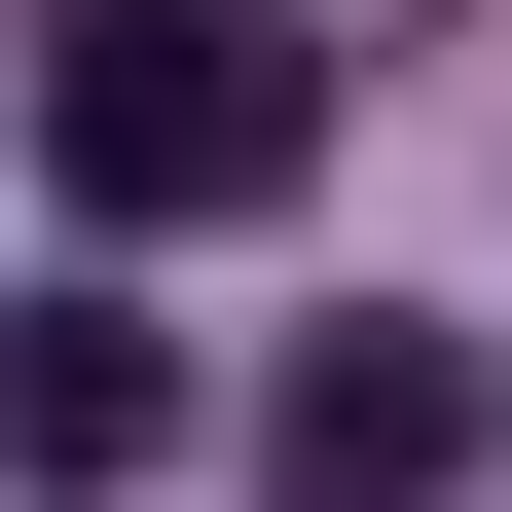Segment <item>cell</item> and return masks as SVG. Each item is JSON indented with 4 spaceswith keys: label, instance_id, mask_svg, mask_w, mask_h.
I'll return each mask as SVG.
<instances>
[{
    "label": "cell",
    "instance_id": "obj_1",
    "mask_svg": "<svg viewBox=\"0 0 512 512\" xmlns=\"http://www.w3.org/2000/svg\"><path fill=\"white\" fill-rule=\"evenodd\" d=\"M37 147H74V220H256L330 147V37L293 0H37Z\"/></svg>",
    "mask_w": 512,
    "mask_h": 512
},
{
    "label": "cell",
    "instance_id": "obj_2",
    "mask_svg": "<svg viewBox=\"0 0 512 512\" xmlns=\"http://www.w3.org/2000/svg\"><path fill=\"white\" fill-rule=\"evenodd\" d=\"M256 476H293V512H439V476H476V366H439V330H293V366H256Z\"/></svg>",
    "mask_w": 512,
    "mask_h": 512
},
{
    "label": "cell",
    "instance_id": "obj_3",
    "mask_svg": "<svg viewBox=\"0 0 512 512\" xmlns=\"http://www.w3.org/2000/svg\"><path fill=\"white\" fill-rule=\"evenodd\" d=\"M0 439H37L74 512H147V476H183V330H110V293H74V330H0Z\"/></svg>",
    "mask_w": 512,
    "mask_h": 512
}]
</instances>
